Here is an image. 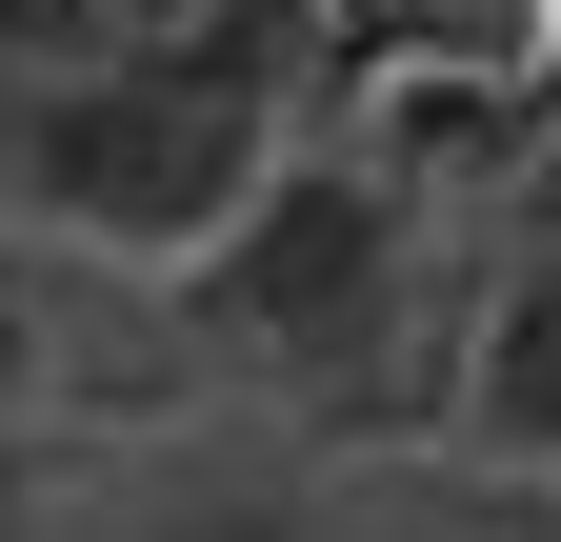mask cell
<instances>
[{
	"mask_svg": "<svg viewBox=\"0 0 561 542\" xmlns=\"http://www.w3.org/2000/svg\"><path fill=\"white\" fill-rule=\"evenodd\" d=\"M261 161H280L261 142V81H221V60H181V41L60 60V81L0 121V181H21L60 241H121V261H181Z\"/></svg>",
	"mask_w": 561,
	"mask_h": 542,
	"instance_id": "obj_1",
	"label": "cell"
},
{
	"mask_svg": "<svg viewBox=\"0 0 561 542\" xmlns=\"http://www.w3.org/2000/svg\"><path fill=\"white\" fill-rule=\"evenodd\" d=\"M181 321L280 382H341L401 321V181L381 161H261L221 222L181 241Z\"/></svg>",
	"mask_w": 561,
	"mask_h": 542,
	"instance_id": "obj_2",
	"label": "cell"
},
{
	"mask_svg": "<svg viewBox=\"0 0 561 542\" xmlns=\"http://www.w3.org/2000/svg\"><path fill=\"white\" fill-rule=\"evenodd\" d=\"M461 442L561 483V261H522V282L481 302V342H461Z\"/></svg>",
	"mask_w": 561,
	"mask_h": 542,
	"instance_id": "obj_3",
	"label": "cell"
},
{
	"mask_svg": "<svg viewBox=\"0 0 561 542\" xmlns=\"http://www.w3.org/2000/svg\"><path fill=\"white\" fill-rule=\"evenodd\" d=\"M362 121H381V161H502L522 81H502V60H381V81H362Z\"/></svg>",
	"mask_w": 561,
	"mask_h": 542,
	"instance_id": "obj_4",
	"label": "cell"
},
{
	"mask_svg": "<svg viewBox=\"0 0 561 542\" xmlns=\"http://www.w3.org/2000/svg\"><path fill=\"white\" fill-rule=\"evenodd\" d=\"M41 382V302H21V261H0V402Z\"/></svg>",
	"mask_w": 561,
	"mask_h": 542,
	"instance_id": "obj_5",
	"label": "cell"
}]
</instances>
